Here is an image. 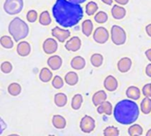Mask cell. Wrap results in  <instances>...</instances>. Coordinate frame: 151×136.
<instances>
[{
    "instance_id": "cell-1",
    "label": "cell",
    "mask_w": 151,
    "mask_h": 136,
    "mask_svg": "<svg viewBox=\"0 0 151 136\" xmlns=\"http://www.w3.org/2000/svg\"><path fill=\"white\" fill-rule=\"evenodd\" d=\"M52 14L57 23L61 27H72L83 18V9L81 4L69 0H57L52 7Z\"/></svg>"
},
{
    "instance_id": "cell-2",
    "label": "cell",
    "mask_w": 151,
    "mask_h": 136,
    "mask_svg": "<svg viewBox=\"0 0 151 136\" xmlns=\"http://www.w3.org/2000/svg\"><path fill=\"white\" fill-rule=\"evenodd\" d=\"M140 110L134 100L124 99L119 102L113 110L115 120L124 126L134 124L139 118Z\"/></svg>"
},
{
    "instance_id": "cell-3",
    "label": "cell",
    "mask_w": 151,
    "mask_h": 136,
    "mask_svg": "<svg viewBox=\"0 0 151 136\" xmlns=\"http://www.w3.org/2000/svg\"><path fill=\"white\" fill-rule=\"evenodd\" d=\"M8 32L13 38L14 42H19L25 39L29 34L28 25L20 18H14L8 26Z\"/></svg>"
},
{
    "instance_id": "cell-4",
    "label": "cell",
    "mask_w": 151,
    "mask_h": 136,
    "mask_svg": "<svg viewBox=\"0 0 151 136\" xmlns=\"http://www.w3.org/2000/svg\"><path fill=\"white\" fill-rule=\"evenodd\" d=\"M111 38L114 44L123 45L127 42V33L120 26L114 25L111 29Z\"/></svg>"
},
{
    "instance_id": "cell-5",
    "label": "cell",
    "mask_w": 151,
    "mask_h": 136,
    "mask_svg": "<svg viewBox=\"0 0 151 136\" xmlns=\"http://www.w3.org/2000/svg\"><path fill=\"white\" fill-rule=\"evenodd\" d=\"M23 6V0H5L4 4V10L9 15H16L22 11Z\"/></svg>"
},
{
    "instance_id": "cell-6",
    "label": "cell",
    "mask_w": 151,
    "mask_h": 136,
    "mask_svg": "<svg viewBox=\"0 0 151 136\" xmlns=\"http://www.w3.org/2000/svg\"><path fill=\"white\" fill-rule=\"evenodd\" d=\"M95 127H96V121L92 117L85 115L81 119L80 122V128L83 133L89 134L92 131H94Z\"/></svg>"
},
{
    "instance_id": "cell-7",
    "label": "cell",
    "mask_w": 151,
    "mask_h": 136,
    "mask_svg": "<svg viewBox=\"0 0 151 136\" xmlns=\"http://www.w3.org/2000/svg\"><path fill=\"white\" fill-rule=\"evenodd\" d=\"M109 37H110L109 32L104 27H97L94 31V34H93V38H94L95 42H97V43H99V44L105 43L109 40Z\"/></svg>"
},
{
    "instance_id": "cell-8",
    "label": "cell",
    "mask_w": 151,
    "mask_h": 136,
    "mask_svg": "<svg viewBox=\"0 0 151 136\" xmlns=\"http://www.w3.org/2000/svg\"><path fill=\"white\" fill-rule=\"evenodd\" d=\"M51 35L53 37H55L59 42H65L71 35V32L69 30L60 28L59 27H55L51 30Z\"/></svg>"
},
{
    "instance_id": "cell-9",
    "label": "cell",
    "mask_w": 151,
    "mask_h": 136,
    "mask_svg": "<svg viewBox=\"0 0 151 136\" xmlns=\"http://www.w3.org/2000/svg\"><path fill=\"white\" fill-rule=\"evenodd\" d=\"M58 42L54 38H47L42 44V50L46 54H53L58 50Z\"/></svg>"
},
{
    "instance_id": "cell-10",
    "label": "cell",
    "mask_w": 151,
    "mask_h": 136,
    "mask_svg": "<svg viewBox=\"0 0 151 136\" xmlns=\"http://www.w3.org/2000/svg\"><path fill=\"white\" fill-rule=\"evenodd\" d=\"M65 47L68 51H78L81 47V41L78 36H73L66 42Z\"/></svg>"
},
{
    "instance_id": "cell-11",
    "label": "cell",
    "mask_w": 151,
    "mask_h": 136,
    "mask_svg": "<svg viewBox=\"0 0 151 136\" xmlns=\"http://www.w3.org/2000/svg\"><path fill=\"white\" fill-rule=\"evenodd\" d=\"M16 50H17V53L20 57H27L31 52V46L29 42L26 41H21L18 43Z\"/></svg>"
},
{
    "instance_id": "cell-12",
    "label": "cell",
    "mask_w": 151,
    "mask_h": 136,
    "mask_svg": "<svg viewBox=\"0 0 151 136\" xmlns=\"http://www.w3.org/2000/svg\"><path fill=\"white\" fill-rule=\"evenodd\" d=\"M119 83L117 79L112 76V75H109L105 78L104 81V87L105 88L106 90L110 91V92H113L118 89Z\"/></svg>"
},
{
    "instance_id": "cell-13",
    "label": "cell",
    "mask_w": 151,
    "mask_h": 136,
    "mask_svg": "<svg viewBox=\"0 0 151 136\" xmlns=\"http://www.w3.org/2000/svg\"><path fill=\"white\" fill-rule=\"evenodd\" d=\"M132 67V60L131 58H127V57H125V58H122L119 62H118V70L120 72V73H127Z\"/></svg>"
},
{
    "instance_id": "cell-14",
    "label": "cell",
    "mask_w": 151,
    "mask_h": 136,
    "mask_svg": "<svg viewBox=\"0 0 151 136\" xmlns=\"http://www.w3.org/2000/svg\"><path fill=\"white\" fill-rule=\"evenodd\" d=\"M62 58L59 57V56H57V55H54V56H51L48 61H47V64L48 65L50 66V68L53 71H57L58 70L61 66H62Z\"/></svg>"
},
{
    "instance_id": "cell-15",
    "label": "cell",
    "mask_w": 151,
    "mask_h": 136,
    "mask_svg": "<svg viewBox=\"0 0 151 136\" xmlns=\"http://www.w3.org/2000/svg\"><path fill=\"white\" fill-rule=\"evenodd\" d=\"M126 14H127L126 9L119 4H115L111 8V15L115 19H122L125 18Z\"/></svg>"
},
{
    "instance_id": "cell-16",
    "label": "cell",
    "mask_w": 151,
    "mask_h": 136,
    "mask_svg": "<svg viewBox=\"0 0 151 136\" xmlns=\"http://www.w3.org/2000/svg\"><path fill=\"white\" fill-rule=\"evenodd\" d=\"M107 99V94L104 90H99L96 92L92 97V102L95 106H99L101 104H103Z\"/></svg>"
},
{
    "instance_id": "cell-17",
    "label": "cell",
    "mask_w": 151,
    "mask_h": 136,
    "mask_svg": "<svg viewBox=\"0 0 151 136\" xmlns=\"http://www.w3.org/2000/svg\"><path fill=\"white\" fill-rule=\"evenodd\" d=\"M126 95H127V98L136 101V100H139L141 97V90L139 88H137L135 86H130L127 89Z\"/></svg>"
},
{
    "instance_id": "cell-18",
    "label": "cell",
    "mask_w": 151,
    "mask_h": 136,
    "mask_svg": "<svg viewBox=\"0 0 151 136\" xmlns=\"http://www.w3.org/2000/svg\"><path fill=\"white\" fill-rule=\"evenodd\" d=\"M112 112H113L112 104L108 101H104L103 104H101L99 106H97V112L99 114H106V115L110 116L112 114Z\"/></svg>"
},
{
    "instance_id": "cell-19",
    "label": "cell",
    "mask_w": 151,
    "mask_h": 136,
    "mask_svg": "<svg viewBox=\"0 0 151 136\" xmlns=\"http://www.w3.org/2000/svg\"><path fill=\"white\" fill-rule=\"evenodd\" d=\"M86 65L85 58H83L81 56H76L71 60V66L74 70H82Z\"/></svg>"
},
{
    "instance_id": "cell-20",
    "label": "cell",
    "mask_w": 151,
    "mask_h": 136,
    "mask_svg": "<svg viewBox=\"0 0 151 136\" xmlns=\"http://www.w3.org/2000/svg\"><path fill=\"white\" fill-rule=\"evenodd\" d=\"M51 121L53 127L57 129H64L66 127V120L61 115H54Z\"/></svg>"
},
{
    "instance_id": "cell-21",
    "label": "cell",
    "mask_w": 151,
    "mask_h": 136,
    "mask_svg": "<svg viewBox=\"0 0 151 136\" xmlns=\"http://www.w3.org/2000/svg\"><path fill=\"white\" fill-rule=\"evenodd\" d=\"M65 81L69 86H75L79 81V76L74 72H69L65 76Z\"/></svg>"
},
{
    "instance_id": "cell-22",
    "label": "cell",
    "mask_w": 151,
    "mask_h": 136,
    "mask_svg": "<svg viewBox=\"0 0 151 136\" xmlns=\"http://www.w3.org/2000/svg\"><path fill=\"white\" fill-rule=\"evenodd\" d=\"M93 28H94V25L90 19H86L83 21V23L81 25V29H82V33L85 36H87V37L90 36L92 34Z\"/></svg>"
},
{
    "instance_id": "cell-23",
    "label": "cell",
    "mask_w": 151,
    "mask_h": 136,
    "mask_svg": "<svg viewBox=\"0 0 151 136\" xmlns=\"http://www.w3.org/2000/svg\"><path fill=\"white\" fill-rule=\"evenodd\" d=\"M54 103L58 107H64L67 104V96L64 93H58L54 96Z\"/></svg>"
},
{
    "instance_id": "cell-24",
    "label": "cell",
    "mask_w": 151,
    "mask_h": 136,
    "mask_svg": "<svg viewBox=\"0 0 151 136\" xmlns=\"http://www.w3.org/2000/svg\"><path fill=\"white\" fill-rule=\"evenodd\" d=\"M39 78L40 80L42 81V82H49L51 79H52V72L47 68V67H44L42 68L41 71H40V73H39Z\"/></svg>"
},
{
    "instance_id": "cell-25",
    "label": "cell",
    "mask_w": 151,
    "mask_h": 136,
    "mask_svg": "<svg viewBox=\"0 0 151 136\" xmlns=\"http://www.w3.org/2000/svg\"><path fill=\"white\" fill-rule=\"evenodd\" d=\"M8 93L12 96H17L21 93V86L17 82L11 83L7 88Z\"/></svg>"
},
{
    "instance_id": "cell-26",
    "label": "cell",
    "mask_w": 151,
    "mask_h": 136,
    "mask_svg": "<svg viewBox=\"0 0 151 136\" xmlns=\"http://www.w3.org/2000/svg\"><path fill=\"white\" fill-rule=\"evenodd\" d=\"M83 103V97L81 94H76L73 96V99H72V108L74 110V111H78L81 109V104Z\"/></svg>"
},
{
    "instance_id": "cell-27",
    "label": "cell",
    "mask_w": 151,
    "mask_h": 136,
    "mask_svg": "<svg viewBox=\"0 0 151 136\" xmlns=\"http://www.w3.org/2000/svg\"><path fill=\"white\" fill-rule=\"evenodd\" d=\"M141 110L143 114H150L151 112V98L146 97L141 103Z\"/></svg>"
},
{
    "instance_id": "cell-28",
    "label": "cell",
    "mask_w": 151,
    "mask_h": 136,
    "mask_svg": "<svg viewBox=\"0 0 151 136\" xmlns=\"http://www.w3.org/2000/svg\"><path fill=\"white\" fill-rule=\"evenodd\" d=\"M90 62H91L93 66L100 67L104 63V57H103V55H101L99 53H95L91 56Z\"/></svg>"
},
{
    "instance_id": "cell-29",
    "label": "cell",
    "mask_w": 151,
    "mask_h": 136,
    "mask_svg": "<svg viewBox=\"0 0 151 136\" xmlns=\"http://www.w3.org/2000/svg\"><path fill=\"white\" fill-rule=\"evenodd\" d=\"M39 22L42 26H49L51 23V18L48 11L42 12L39 16Z\"/></svg>"
},
{
    "instance_id": "cell-30",
    "label": "cell",
    "mask_w": 151,
    "mask_h": 136,
    "mask_svg": "<svg viewBox=\"0 0 151 136\" xmlns=\"http://www.w3.org/2000/svg\"><path fill=\"white\" fill-rule=\"evenodd\" d=\"M98 10V5L96 2L94 1H91V2H88L87 4H86V8H85V12L88 15V16H92L94 15Z\"/></svg>"
},
{
    "instance_id": "cell-31",
    "label": "cell",
    "mask_w": 151,
    "mask_h": 136,
    "mask_svg": "<svg viewBox=\"0 0 151 136\" xmlns=\"http://www.w3.org/2000/svg\"><path fill=\"white\" fill-rule=\"evenodd\" d=\"M142 133H143V128L138 124H134L128 128V135L130 136L142 135Z\"/></svg>"
},
{
    "instance_id": "cell-32",
    "label": "cell",
    "mask_w": 151,
    "mask_h": 136,
    "mask_svg": "<svg viewBox=\"0 0 151 136\" xmlns=\"http://www.w3.org/2000/svg\"><path fill=\"white\" fill-rule=\"evenodd\" d=\"M0 43L2 45V47H4V49H12L13 47V40L12 39V37L8 36V35H3L0 39Z\"/></svg>"
},
{
    "instance_id": "cell-33",
    "label": "cell",
    "mask_w": 151,
    "mask_h": 136,
    "mask_svg": "<svg viewBox=\"0 0 151 136\" xmlns=\"http://www.w3.org/2000/svg\"><path fill=\"white\" fill-rule=\"evenodd\" d=\"M108 20V14L105 12L100 11L95 15V21L99 24H104Z\"/></svg>"
},
{
    "instance_id": "cell-34",
    "label": "cell",
    "mask_w": 151,
    "mask_h": 136,
    "mask_svg": "<svg viewBox=\"0 0 151 136\" xmlns=\"http://www.w3.org/2000/svg\"><path fill=\"white\" fill-rule=\"evenodd\" d=\"M104 136H118L119 135V130L115 127H107L104 131Z\"/></svg>"
},
{
    "instance_id": "cell-35",
    "label": "cell",
    "mask_w": 151,
    "mask_h": 136,
    "mask_svg": "<svg viewBox=\"0 0 151 136\" xmlns=\"http://www.w3.org/2000/svg\"><path fill=\"white\" fill-rule=\"evenodd\" d=\"M52 86L54 87V89H61L63 86H64V80L58 76V75H56L53 80H52Z\"/></svg>"
},
{
    "instance_id": "cell-36",
    "label": "cell",
    "mask_w": 151,
    "mask_h": 136,
    "mask_svg": "<svg viewBox=\"0 0 151 136\" xmlns=\"http://www.w3.org/2000/svg\"><path fill=\"white\" fill-rule=\"evenodd\" d=\"M38 19V14H37V12L35 11V10H30L27 12V19L28 22L30 23H34L36 21V19Z\"/></svg>"
},
{
    "instance_id": "cell-37",
    "label": "cell",
    "mask_w": 151,
    "mask_h": 136,
    "mask_svg": "<svg viewBox=\"0 0 151 136\" xmlns=\"http://www.w3.org/2000/svg\"><path fill=\"white\" fill-rule=\"evenodd\" d=\"M1 71L4 73H10L12 71V65L8 61L3 62L1 64Z\"/></svg>"
},
{
    "instance_id": "cell-38",
    "label": "cell",
    "mask_w": 151,
    "mask_h": 136,
    "mask_svg": "<svg viewBox=\"0 0 151 136\" xmlns=\"http://www.w3.org/2000/svg\"><path fill=\"white\" fill-rule=\"evenodd\" d=\"M142 95L146 97L151 98V83L144 85V87L142 88Z\"/></svg>"
},
{
    "instance_id": "cell-39",
    "label": "cell",
    "mask_w": 151,
    "mask_h": 136,
    "mask_svg": "<svg viewBox=\"0 0 151 136\" xmlns=\"http://www.w3.org/2000/svg\"><path fill=\"white\" fill-rule=\"evenodd\" d=\"M145 72H146L147 76H148V77H150V78H151V64H149V65L146 66Z\"/></svg>"
},
{
    "instance_id": "cell-40",
    "label": "cell",
    "mask_w": 151,
    "mask_h": 136,
    "mask_svg": "<svg viewBox=\"0 0 151 136\" xmlns=\"http://www.w3.org/2000/svg\"><path fill=\"white\" fill-rule=\"evenodd\" d=\"M117 4H120V5H126L127 4V3L129 2V0H114Z\"/></svg>"
},
{
    "instance_id": "cell-41",
    "label": "cell",
    "mask_w": 151,
    "mask_h": 136,
    "mask_svg": "<svg viewBox=\"0 0 151 136\" xmlns=\"http://www.w3.org/2000/svg\"><path fill=\"white\" fill-rule=\"evenodd\" d=\"M145 30H146V33H147V35H148L150 37H151V23L146 26V28H145Z\"/></svg>"
},
{
    "instance_id": "cell-42",
    "label": "cell",
    "mask_w": 151,
    "mask_h": 136,
    "mask_svg": "<svg viewBox=\"0 0 151 136\" xmlns=\"http://www.w3.org/2000/svg\"><path fill=\"white\" fill-rule=\"evenodd\" d=\"M145 55H146L147 58L151 62V49H149L145 51Z\"/></svg>"
},
{
    "instance_id": "cell-43",
    "label": "cell",
    "mask_w": 151,
    "mask_h": 136,
    "mask_svg": "<svg viewBox=\"0 0 151 136\" xmlns=\"http://www.w3.org/2000/svg\"><path fill=\"white\" fill-rule=\"evenodd\" d=\"M104 4H108V5H111L112 3H113V0H101Z\"/></svg>"
},
{
    "instance_id": "cell-44",
    "label": "cell",
    "mask_w": 151,
    "mask_h": 136,
    "mask_svg": "<svg viewBox=\"0 0 151 136\" xmlns=\"http://www.w3.org/2000/svg\"><path fill=\"white\" fill-rule=\"evenodd\" d=\"M71 2H73V3H76V4H82L84 2H86L87 0H69Z\"/></svg>"
},
{
    "instance_id": "cell-45",
    "label": "cell",
    "mask_w": 151,
    "mask_h": 136,
    "mask_svg": "<svg viewBox=\"0 0 151 136\" xmlns=\"http://www.w3.org/2000/svg\"><path fill=\"white\" fill-rule=\"evenodd\" d=\"M146 135H147V136H151V129H150V130H149V131L147 132Z\"/></svg>"
}]
</instances>
